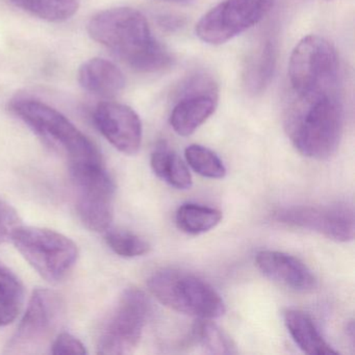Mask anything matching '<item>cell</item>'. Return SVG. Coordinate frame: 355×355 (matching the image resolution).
Returning <instances> with one entry per match:
<instances>
[{
  "mask_svg": "<svg viewBox=\"0 0 355 355\" xmlns=\"http://www.w3.org/2000/svg\"><path fill=\"white\" fill-rule=\"evenodd\" d=\"M345 123L340 83L286 93L284 128L295 148L313 159L338 150Z\"/></svg>",
  "mask_w": 355,
  "mask_h": 355,
  "instance_id": "6da1fadb",
  "label": "cell"
},
{
  "mask_svg": "<svg viewBox=\"0 0 355 355\" xmlns=\"http://www.w3.org/2000/svg\"><path fill=\"white\" fill-rule=\"evenodd\" d=\"M88 33L136 71H162L173 62L169 51L153 37L146 18L137 10L115 8L99 12L89 21Z\"/></svg>",
  "mask_w": 355,
  "mask_h": 355,
  "instance_id": "7a4b0ae2",
  "label": "cell"
},
{
  "mask_svg": "<svg viewBox=\"0 0 355 355\" xmlns=\"http://www.w3.org/2000/svg\"><path fill=\"white\" fill-rule=\"evenodd\" d=\"M10 107L47 146L66 157L69 166L103 161L96 145L51 105L21 97L12 101Z\"/></svg>",
  "mask_w": 355,
  "mask_h": 355,
  "instance_id": "3957f363",
  "label": "cell"
},
{
  "mask_svg": "<svg viewBox=\"0 0 355 355\" xmlns=\"http://www.w3.org/2000/svg\"><path fill=\"white\" fill-rule=\"evenodd\" d=\"M149 291L165 306L197 319H217L226 313L219 293L202 278L178 269H163L149 277Z\"/></svg>",
  "mask_w": 355,
  "mask_h": 355,
  "instance_id": "277c9868",
  "label": "cell"
},
{
  "mask_svg": "<svg viewBox=\"0 0 355 355\" xmlns=\"http://www.w3.org/2000/svg\"><path fill=\"white\" fill-rule=\"evenodd\" d=\"M11 241L26 261L49 282L65 279L78 261V245L55 230L21 225Z\"/></svg>",
  "mask_w": 355,
  "mask_h": 355,
  "instance_id": "5b68a950",
  "label": "cell"
},
{
  "mask_svg": "<svg viewBox=\"0 0 355 355\" xmlns=\"http://www.w3.org/2000/svg\"><path fill=\"white\" fill-rule=\"evenodd\" d=\"M76 189V211L87 228L105 232L114 218L115 182L103 161L69 166Z\"/></svg>",
  "mask_w": 355,
  "mask_h": 355,
  "instance_id": "8992f818",
  "label": "cell"
},
{
  "mask_svg": "<svg viewBox=\"0 0 355 355\" xmlns=\"http://www.w3.org/2000/svg\"><path fill=\"white\" fill-rule=\"evenodd\" d=\"M149 313L150 303L143 291L135 288L124 291L101 329L97 353L123 355L134 352L142 338Z\"/></svg>",
  "mask_w": 355,
  "mask_h": 355,
  "instance_id": "52a82bcc",
  "label": "cell"
},
{
  "mask_svg": "<svg viewBox=\"0 0 355 355\" xmlns=\"http://www.w3.org/2000/svg\"><path fill=\"white\" fill-rule=\"evenodd\" d=\"M274 3L275 0H223L199 20L197 37L207 44H223L261 21Z\"/></svg>",
  "mask_w": 355,
  "mask_h": 355,
  "instance_id": "ba28073f",
  "label": "cell"
},
{
  "mask_svg": "<svg viewBox=\"0 0 355 355\" xmlns=\"http://www.w3.org/2000/svg\"><path fill=\"white\" fill-rule=\"evenodd\" d=\"M288 76L291 90L340 83L336 49L322 37H305L293 51Z\"/></svg>",
  "mask_w": 355,
  "mask_h": 355,
  "instance_id": "9c48e42d",
  "label": "cell"
},
{
  "mask_svg": "<svg viewBox=\"0 0 355 355\" xmlns=\"http://www.w3.org/2000/svg\"><path fill=\"white\" fill-rule=\"evenodd\" d=\"M63 305L57 293L49 288H36L6 352L10 354L31 353L44 345L59 326Z\"/></svg>",
  "mask_w": 355,
  "mask_h": 355,
  "instance_id": "30bf717a",
  "label": "cell"
},
{
  "mask_svg": "<svg viewBox=\"0 0 355 355\" xmlns=\"http://www.w3.org/2000/svg\"><path fill=\"white\" fill-rule=\"evenodd\" d=\"M275 220L293 227L318 232L336 242H349L354 239V213L346 205L286 207L276 211Z\"/></svg>",
  "mask_w": 355,
  "mask_h": 355,
  "instance_id": "8fae6325",
  "label": "cell"
},
{
  "mask_svg": "<svg viewBox=\"0 0 355 355\" xmlns=\"http://www.w3.org/2000/svg\"><path fill=\"white\" fill-rule=\"evenodd\" d=\"M178 97L180 99L172 110L170 124L180 136H191L216 111L217 86L209 76L197 74L182 84Z\"/></svg>",
  "mask_w": 355,
  "mask_h": 355,
  "instance_id": "7c38bea8",
  "label": "cell"
},
{
  "mask_svg": "<svg viewBox=\"0 0 355 355\" xmlns=\"http://www.w3.org/2000/svg\"><path fill=\"white\" fill-rule=\"evenodd\" d=\"M103 137L124 155H134L142 143V123L132 107L114 101L99 103L93 114Z\"/></svg>",
  "mask_w": 355,
  "mask_h": 355,
  "instance_id": "4fadbf2b",
  "label": "cell"
},
{
  "mask_svg": "<svg viewBox=\"0 0 355 355\" xmlns=\"http://www.w3.org/2000/svg\"><path fill=\"white\" fill-rule=\"evenodd\" d=\"M255 265L273 282L296 291L311 292L318 286L317 278L303 261L288 253L265 250L257 253Z\"/></svg>",
  "mask_w": 355,
  "mask_h": 355,
  "instance_id": "5bb4252c",
  "label": "cell"
},
{
  "mask_svg": "<svg viewBox=\"0 0 355 355\" xmlns=\"http://www.w3.org/2000/svg\"><path fill=\"white\" fill-rule=\"evenodd\" d=\"M78 83L91 94L103 98H113L123 90L125 78L115 64L95 58L80 66Z\"/></svg>",
  "mask_w": 355,
  "mask_h": 355,
  "instance_id": "9a60e30c",
  "label": "cell"
},
{
  "mask_svg": "<svg viewBox=\"0 0 355 355\" xmlns=\"http://www.w3.org/2000/svg\"><path fill=\"white\" fill-rule=\"evenodd\" d=\"M284 324L295 344L304 353L311 355L338 354L320 334L311 315L299 309H288L284 313Z\"/></svg>",
  "mask_w": 355,
  "mask_h": 355,
  "instance_id": "2e32d148",
  "label": "cell"
},
{
  "mask_svg": "<svg viewBox=\"0 0 355 355\" xmlns=\"http://www.w3.org/2000/svg\"><path fill=\"white\" fill-rule=\"evenodd\" d=\"M276 64V45L267 39L251 53L245 68L244 80L247 90L259 94L271 80Z\"/></svg>",
  "mask_w": 355,
  "mask_h": 355,
  "instance_id": "e0dca14e",
  "label": "cell"
},
{
  "mask_svg": "<svg viewBox=\"0 0 355 355\" xmlns=\"http://www.w3.org/2000/svg\"><path fill=\"white\" fill-rule=\"evenodd\" d=\"M150 165L157 178L178 190H189L193 180L190 170L178 153L165 146L157 147L151 155Z\"/></svg>",
  "mask_w": 355,
  "mask_h": 355,
  "instance_id": "ac0fdd59",
  "label": "cell"
},
{
  "mask_svg": "<svg viewBox=\"0 0 355 355\" xmlns=\"http://www.w3.org/2000/svg\"><path fill=\"white\" fill-rule=\"evenodd\" d=\"M24 288L19 278L0 263V327L13 323L21 309Z\"/></svg>",
  "mask_w": 355,
  "mask_h": 355,
  "instance_id": "d6986e66",
  "label": "cell"
},
{
  "mask_svg": "<svg viewBox=\"0 0 355 355\" xmlns=\"http://www.w3.org/2000/svg\"><path fill=\"white\" fill-rule=\"evenodd\" d=\"M222 218L219 209L196 203H184L176 211L175 221L182 232L196 236L215 228Z\"/></svg>",
  "mask_w": 355,
  "mask_h": 355,
  "instance_id": "ffe728a7",
  "label": "cell"
},
{
  "mask_svg": "<svg viewBox=\"0 0 355 355\" xmlns=\"http://www.w3.org/2000/svg\"><path fill=\"white\" fill-rule=\"evenodd\" d=\"M22 11L49 22H63L76 15L78 0H9Z\"/></svg>",
  "mask_w": 355,
  "mask_h": 355,
  "instance_id": "44dd1931",
  "label": "cell"
},
{
  "mask_svg": "<svg viewBox=\"0 0 355 355\" xmlns=\"http://www.w3.org/2000/svg\"><path fill=\"white\" fill-rule=\"evenodd\" d=\"M195 342L211 354H234L236 346L215 323L209 319H198L193 326Z\"/></svg>",
  "mask_w": 355,
  "mask_h": 355,
  "instance_id": "7402d4cb",
  "label": "cell"
},
{
  "mask_svg": "<svg viewBox=\"0 0 355 355\" xmlns=\"http://www.w3.org/2000/svg\"><path fill=\"white\" fill-rule=\"evenodd\" d=\"M189 166L199 175L211 180L225 178L226 168L223 162L211 149L201 145H190L184 151Z\"/></svg>",
  "mask_w": 355,
  "mask_h": 355,
  "instance_id": "603a6c76",
  "label": "cell"
},
{
  "mask_svg": "<svg viewBox=\"0 0 355 355\" xmlns=\"http://www.w3.org/2000/svg\"><path fill=\"white\" fill-rule=\"evenodd\" d=\"M107 246L122 257H142L150 251V245L138 234L128 230H109L105 232Z\"/></svg>",
  "mask_w": 355,
  "mask_h": 355,
  "instance_id": "cb8c5ba5",
  "label": "cell"
},
{
  "mask_svg": "<svg viewBox=\"0 0 355 355\" xmlns=\"http://www.w3.org/2000/svg\"><path fill=\"white\" fill-rule=\"evenodd\" d=\"M21 225L17 211L5 201L0 200V243L11 241L14 232Z\"/></svg>",
  "mask_w": 355,
  "mask_h": 355,
  "instance_id": "d4e9b609",
  "label": "cell"
},
{
  "mask_svg": "<svg viewBox=\"0 0 355 355\" xmlns=\"http://www.w3.org/2000/svg\"><path fill=\"white\" fill-rule=\"evenodd\" d=\"M51 354L84 355L88 353L86 346L76 336L68 332H62L53 340L51 349Z\"/></svg>",
  "mask_w": 355,
  "mask_h": 355,
  "instance_id": "484cf974",
  "label": "cell"
},
{
  "mask_svg": "<svg viewBox=\"0 0 355 355\" xmlns=\"http://www.w3.org/2000/svg\"><path fill=\"white\" fill-rule=\"evenodd\" d=\"M347 336H349L353 345V343H354V324H353L352 321L347 326Z\"/></svg>",
  "mask_w": 355,
  "mask_h": 355,
  "instance_id": "4316f807",
  "label": "cell"
},
{
  "mask_svg": "<svg viewBox=\"0 0 355 355\" xmlns=\"http://www.w3.org/2000/svg\"><path fill=\"white\" fill-rule=\"evenodd\" d=\"M167 1H172V3H184V5H188V3H193L194 0H167Z\"/></svg>",
  "mask_w": 355,
  "mask_h": 355,
  "instance_id": "83f0119b",
  "label": "cell"
}]
</instances>
